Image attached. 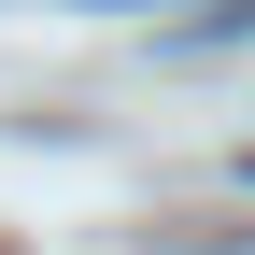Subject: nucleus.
I'll list each match as a JSON object with an SVG mask.
<instances>
[{"label":"nucleus","instance_id":"1","mask_svg":"<svg viewBox=\"0 0 255 255\" xmlns=\"http://www.w3.org/2000/svg\"><path fill=\"white\" fill-rule=\"evenodd\" d=\"M199 43H213V57H227V43H255V0H227V14H213Z\"/></svg>","mask_w":255,"mask_h":255}]
</instances>
